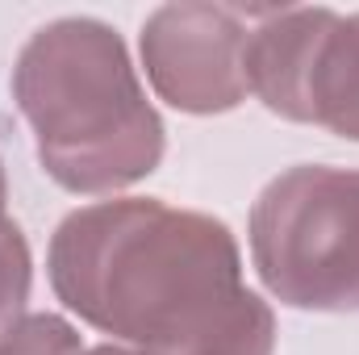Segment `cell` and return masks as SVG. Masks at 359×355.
<instances>
[{
    "mask_svg": "<svg viewBox=\"0 0 359 355\" xmlns=\"http://www.w3.org/2000/svg\"><path fill=\"white\" fill-rule=\"evenodd\" d=\"M29 284H34L29 243H25L21 226H17L13 217H4V222H0V330L13 326V322L25 314Z\"/></svg>",
    "mask_w": 359,
    "mask_h": 355,
    "instance_id": "cell-7",
    "label": "cell"
},
{
    "mask_svg": "<svg viewBox=\"0 0 359 355\" xmlns=\"http://www.w3.org/2000/svg\"><path fill=\"white\" fill-rule=\"evenodd\" d=\"M13 100L42 172L67 192L104 196L163 163V117L138 84L121 34L96 17L42 25L17 55Z\"/></svg>",
    "mask_w": 359,
    "mask_h": 355,
    "instance_id": "cell-2",
    "label": "cell"
},
{
    "mask_svg": "<svg viewBox=\"0 0 359 355\" xmlns=\"http://www.w3.org/2000/svg\"><path fill=\"white\" fill-rule=\"evenodd\" d=\"M4 201H8V180H4V163H0V222H4Z\"/></svg>",
    "mask_w": 359,
    "mask_h": 355,
    "instance_id": "cell-9",
    "label": "cell"
},
{
    "mask_svg": "<svg viewBox=\"0 0 359 355\" xmlns=\"http://www.w3.org/2000/svg\"><path fill=\"white\" fill-rule=\"evenodd\" d=\"M84 355H138V351H130V347H121V343H100V347H88Z\"/></svg>",
    "mask_w": 359,
    "mask_h": 355,
    "instance_id": "cell-8",
    "label": "cell"
},
{
    "mask_svg": "<svg viewBox=\"0 0 359 355\" xmlns=\"http://www.w3.org/2000/svg\"><path fill=\"white\" fill-rule=\"evenodd\" d=\"M247 76L268 113L359 142V13L264 8L251 29Z\"/></svg>",
    "mask_w": 359,
    "mask_h": 355,
    "instance_id": "cell-4",
    "label": "cell"
},
{
    "mask_svg": "<svg viewBox=\"0 0 359 355\" xmlns=\"http://www.w3.org/2000/svg\"><path fill=\"white\" fill-rule=\"evenodd\" d=\"M251 264L280 305L359 314V168H288L251 205Z\"/></svg>",
    "mask_w": 359,
    "mask_h": 355,
    "instance_id": "cell-3",
    "label": "cell"
},
{
    "mask_svg": "<svg viewBox=\"0 0 359 355\" xmlns=\"http://www.w3.org/2000/svg\"><path fill=\"white\" fill-rule=\"evenodd\" d=\"M55 297L138 355H271L276 314L247 288L226 222L159 196L96 201L59 222Z\"/></svg>",
    "mask_w": 359,
    "mask_h": 355,
    "instance_id": "cell-1",
    "label": "cell"
},
{
    "mask_svg": "<svg viewBox=\"0 0 359 355\" xmlns=\"http://www.w3.org/2000/svg\"><path fill=\"white\" fill-rule=\"evenodd\" d=\"M264 8L243 4H163L142 21V67L159 100L192 117H217L251 96L247 46Z\"/></svg>",
    "mask_w": 359,
    "mask_h": 355,
    "instance_id": "cell-5",
    "label": "cell"
},
{
    "mask_svg": "<svg viewBox=\"0 0 359 355\" xmlns=\"http://www.w3.org/2000/svg\"><path fill=\"white\" fill-rule=\"evenodd\" d=\"M80 330L59 314H21L0 330V355H84Z\"/></svg>",
    "mask_w": 359,
    "mask_h": 355,
    "instance_id": "cell-6",
    "label": "cell"
}]
</instances>
